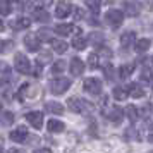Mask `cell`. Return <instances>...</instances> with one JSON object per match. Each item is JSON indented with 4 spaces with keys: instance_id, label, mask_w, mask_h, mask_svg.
<instances>
[{
    "instance_id": "obj_24",
    "label": "cell",
    "mask_w": 153,
    "mask_h": 153,
    "mask_svg": "<svg viewBox=\"0 0 153 153\" xmlns=\"http://www.w3.org/2000/svg\"><path fill=\"white\" fill-rule=\"evenodd\" d=\"M29 26H31V19H29V17H26V16L19 17V19L14 22V28L16 29H28Z\"/></svg>"
},
{
    "instance_id": "obj_7",
    "label": "cell",
    "mask_w": 153,
    "mask_h": 153,
    "mask_svg": "<svg viewBox=\"0 0 153 153\" xmlns=\"http://www.w3.org/2000/svg\"><path fill=\"white\" fill-rule=\"evenodd\" d=\"M141 9H143V5L139 0H127L124 5V14L129 16V17H136V16L141 14Z\"/></svg>"
},
{
    "instance_id": "obj_17",
    "label": "cell",
    "mask_w": 153,
    "mask_h": 153,
    "mask_svg": "<svg viewBox=\"0 0 153 153\" xmlns=\"http://www.w3.org/2000/svg\"><path fill=\"white\" fill-rule=\"evenodd\" d=\"M112 97L115 98V100H119V102H122V100H126V98L131 97V95H129V88L117 86V88H114V91H112Z\"/></svg>"
},
{
    "instance_id": "obj_34",
    "label": "cell",
    "mask_w": 153,
    "mask_h": 153,
    "mask_svg": "<svg viewBox=\"0 0 153 153\" xmlns=\"http://www.w3.org/2000/svg\"><path fill=\"white\" fill-rule=\"evenodd\" d=\"M14 120V115L10 114V112H4V124H9V122H12Z\"/></svg>"
},
{
    "instance_id": "obj_14",
    "label": "cell",
    "mask_w": 153,
    "mask_h": 153,
    "mask_svg": "<svg viewBox=\"0 0 153 153\" xmlns=\"http://www.w3.org/2000/svg\"><path fill=\"white\" fill-rule=\"evenodd\" d=\"M138 40H136V33L132 31V29H129V31H124L122 35H120V45L122 47H129V45H132V43H136Z\"/></svg>"
},
{
    "instance_id": "obj_13",
    "label": "cell",
    "mask_w": 153,
    "mask_h": 153,
    "mask_svg": "<svg viewBox=\"0 0 153 153\" xmlns=\"http://www.w3.org/2000/svg\"><path fill=\"white\" fill-rule=\"evenodd\" d=\"M55 33L60 36H71V35H74V33H77V28L74 24H57Z\"/></svg>"
},
{
    "instance_id": "obj_1",
    "label": "cell",
    "mask_w": 153,
    "mask_h": 153,
    "mask_svg": "<svg viewBox=\"0 0 153 153\" xmlns=\"http://www.w3.org/2000/svg\"><path fill=\"white\" fill-rule=\"evenodd\" d=\"M105 22H107L110 28H119V26H122V22H124V14H122V10H117V9L107 10V14H105Z\"/></svg>"
},
{
    "instance_id": "obj_40",
    "label": "cell",
    "mask_w": 153,
    "mask_h": 153,
    "mask_svg": "<svg viewBox=\"0 0 153 153\" xmlns=\"http://www.w3.org/2000/svg\"><path fill=\"white\" fill-rule=\"evenodd\" d=\"M150 153H153V152H150Z\"/></svg>"
},
{
    "instance_id": "obj_23",
    "label": "cell",
    "mask_w": 153,
    "mask_h": 153,
    "mask_svg": "<svg viewBox=\"0 0 153 153\" xmlns=\"http://www.w3.org/2000/svg\"><path fill=\"white\" fill-rule=\"evenodd\" d=\"M127 88H129L131 98H143L145 97V90H143L139 84H131V86H127Z\"/></svg>"
},
{
    "instance_id": "obj_4",
    "label": "cell",
    "mask_w": 153,
    "mask_h": 153,
    "mask_svg": "<svg viewBox=\"0 0 153 153\" xmlns=\"http://www.w3.org/2000/svg\"><path fill=\"white\" fill-rule=\"evenodd\" d=\"M14 69L21 74H29L31 72V62L24 53H16L14 57Z\"/></svg>"
},
{
    "instance_id": "obj_15",
    "label": "cell",
    "mask_w": 153,
    "mask_h": 153,
    "mask_svg": "<svg viewBox=\"0 0 153 153\" xmlns=\"http://www.w3.org/2000/svg\"><path fill=\"white\" fill-rule=\"evenodd\" d=\"M45 112L53 114V115H62L64 107L59 103V102H47V103H45Z\"/></svg>"
},
{
    "instance_id": "obj_5",
    "label": "cell",
    "mask_w": 153,
    "mask_h": 153,
    "mask_svg": "<svg viewBox=\"0 0 153 153\" xmlns=\"http://www.w3.org/2000/svg\"><path fill=\"white\" fill-rule=\"evenodd\" d=\"M84 90L88 91L90 95H93V97L100 95L102 90H103L102 79H98V77H86V79H84Z\"/></svg>"
},
{
    "instance_id": "obj_33",
    "label": "cell",
    "mask_w": 153,
    "mask_h": 153,
    "mask_svg": "<svg viewBox=\"0 0 153 153\" xmlns=\"http://www.w3.org/2000/svg\"><path fill=\"white\" fill-rule=\"evenodd\" d=\"M52 4H53V0H36V7L38 9H47Z\"/></svg>"
},
{
    "instance_id": "obj_8",
    "label": "cell",
    "mask_w": 153,
    "mask_h": 153,
    "mask_svg": "<svg viewBox=\"0 0 153 153\" xmlns=\"http://www.w3.org/2000/svg\"><path fill=\"white\" fill-rule=\"evenodd\" d=\"M28 136H29V132H28V127L26 126H17L16 129L10 131V139L16 141V143H24Z\"/></svg>"
},
{
    "instance_id": "obj_35",
    "label": "cell",
    "mask_w": 153,
    "mask_h": 153,
    "mask_svg": "<svg viewBox=\"0 0 153 153\" xmlns=\"http://www.w3.org/2000/svg\"><path fill=\"white\" fill-rule=\"evenodd\" d=\"M74 17H76V19H84V10H81V9H74Z\"/></svg>"
},
{
    "instance_id": "obj_22",
    "label": "cell",
    "mask_w": 153,
    "mask_h": 153,
    "mask_svg": "<svg viewBox=\"0 0 153 153\" xmlns=\"http://www.w3.org/2000/svg\"><path fill=\"white\" fill-rule=\"evenodd\" d=\"M124 112H126V115L129 117V120H131V122H136V120H138L139 108H136V105H127Z\"/></svg>"
},
{
    "instance_id": "obj_30",
    "label": "cell",
    "mask_w": 153,
    "mask_h": 153,
    "mask_svg": "<svg viewBox=\"0 0 153 153\" xmlns=\"http://www.w3.org/2000/svg\"><path fill=\"white\" fill-rule=\"evenodd\" d=\"M98 59H100L98 53H91V55L88 57V65H90V67H97L98 65Z\"/></svg>"
},
{
    "instance_id": "obj_18",
    "label": "cell",
    "mask_w": 153,
    "mask_h": 153,
    "mask_svg": "<svg viewBox=\"0 0 153 153\" xmlns=\"http://www.w3.org/2000/svg\"><path fill=\"white\" fill-rule=\"evenodd\" d=\"M71 45H72V48H74V50H84V48H86V45H88V40H86L84 36L77 35V36L72 38Z\"/></svg>"
},
{
    "instance_id": "obj_9",
    "label": "cell",
    "mask_w": 153,
    "mask_h": 153,
    "mask_svg": "<svg viewBox=\"0 0 153 153\" xmlns=\"http://www.w3.org/2000/svg\"><path fill=\"white\" fill-rule=\"evenodd\" d=\"M126 112H122V108H119V107H108L107 110L103 112V115L110 122H120L122 120V117H124Z\"/></svg>"
},
{
    "instance_id": "obj_28",
    "label": "cell",
    "mask_w": 153,
    "mask_h": 153,
    "mask_svg": "<svg viewBox=\"0 0 153 153\" xmlns=\"http://www.w3.org/2000/svg\"><path fill=\"white\" fill-rule=\"evenodd\" d=\"M9 12H10V2L9 0H0V14H2V17L9 16Z\"/></svg>"
},
{
    "instance_id": "obj_2",
    "label": "cell",
    "mask_w": 153,
    "mask_h": 153,
    "mask_svg": "<svg viewBox=\"0 0 153 153\" xmlns=\"http://www.w3.org/2000/svg\"><path fill=\"white\" fill-rule=\"evenodd\" d=\"M71 84H72L71 79H67V77H59V79L50 81V91L53 95H62V93H65L71 88Z\"/></svg>"
},
{
    "instance_id": "obj_12",
    "label": "cell",
    "mask_w": 153,
    "mask_h": 153,
    "mask_svg": "<svg viewBox=\"0 0 153 153\" xmlns=\"http://www.w3.org/2000/svg\"><path fill=\"white\" fill-rule=\"evenodd\" d=\"M24 47H26L29 52H38L40 47H42V40L36 35H28L24 38Z\"/></svg>"
},
{
    "instance_id": "obj_38",
    "label": "cell",
    "mask_w": 153,
    "mask_h": 153,
    "mask_svg": "<svg viewBox=\"0 0 153 153\" xmlns=\"http://www.w3.org/2000/svg\"><path fill=\"white\" fill-rule=\"evenodd\" d=\"M9 153H22V150H19V148H10Z\"/></svg>"
},
{
    "instance_id": "obj_10",
    "label": "cell",
    "mask_w": 153,
    "mask_h": 153,
    "mask_svg": "<svg viewBox=\"0 0 153 153\" xmlns=\"http://www.w3.org/2000/svg\"><path fill=\"white\" fill-rule=\"evenodd\" d=\"M69 71L72 76H81L84 72V62L81 59H77V57H72L69 62Z\"/></svg>"
},
{
    "instance_id": "obj_41",
    "label": "cell",
    "mask_w": 153,
    "mask_h": 153,
    "mask_svg": "<svg viewBox=\"0 0 153 153\" xmlns=\"http://www.w3.org/2000/svg\"><path fill=\"white\" fill-rule=\"evenodd\" d=\"M152 88H153V86H152Z\"/></svg>"
},
{
    "instance_id": "obj_25",
    "label": "cell",
    "mask_w": 153,
    "mask_h": 153,
    "mask_svg": "<svg viewBox=\"0 0 153 153\" xmlns=\"http://www.w3.org/2000/svg\"><path fill=\"white\" fill-rule=\"evenodd\" d=\"M86 7L90 9L93 14H98L100 7H102V0H86Z\"/></svg>"
},
{
    "instance_id": "obj_32",
    "label": "cell",
    "mask_w": 153,
    "mask_h": 153,
    "mask_svg": "<svg viewBox=\"0 0 153 153\" xmlns=\"http://www.w3.org/2000/svg\"><path fill=\"white\" fill-rule=\"evenodd\" d=\"M141 79H143V81H152L153 79V71L152 69H145L143 72H141Z\"/></svg>"
},
{
    "instance_id": "obj_11",
    "label": "cell",
    "mask_w": 153,
    "mask_h": 153,
    "mask_svg": "<svg viewBox=\"0 0 153 153\" xmlns=\"http://www.w3.org/2000/svg\"><path fill=\"white\" fill-rule=\"evenodd\" d=\"M72 10H74V9H72V5H71L69 2H59L57 7H55V17L64 19V17H67Z\"/></svg>"
},
{
    "instance_id": "obj_39",
    "label": "cell",
    "mask_w": 153,
    "mask_h": 153,
    "mask_svg": "<svg viewBox=\"0 0 153 153\" xmlns=\"http://www.w3.org/2000/svg\"><path fill=\"white\" fill-rule=\"evenodd\" d=\"M148 141H152V143H153V134H150V136H148Z\"/></svg>"
},
{
    "instance_id": "obj_20",
    "label": "cell",
    "mask_w": 153,
    "mask_h": 153,
    "mask_svg": "<svg viewBox=\"0 0 153 153\" xmlns=\"http://www.w3.org/2000/svg\"><path fill=\"white\" fill-rule=\"evenodd\" d=\"M150 45H152V42H150L148 38H139L138 42L134 43V50L139 52V53H143L146 50H150Z\"/></svg>"
},
{
    "instance_id": "obj_21",
    "label": "cell",
    "mask_w": 153,
    "mask_h": 153,
    "mask_svg": "<svg viewBox=\"0 0 153 153\" xmlns=\"http://www.w3.org/2000/svg\"><path fill=\"white\" fill-rule=\"evenodd\" d=\"M50 47H52V50L57 52V53H64V52L67 50V43L62 42V40H50Z\"/></svg>"
},
{
    "instance_id": "obj_19",
    "label": "cell",
    "mask_w": 153,
    "mask_h": 153,
    "mask_svg": "<svg viewBox=\"0 0 153 153\" xmlns=\"http://www.w3.org/2000/svg\"><path fill=\"white\" fill-rule=\"evenodd\" d=\"M134 71H136V65H134V64H126V65H122V67L119 69V76L122 77V79H127V77L132 76Z\"/></svg>"
},
{
    "instance_id": "obj_3",
    "label": "cell",
    "mask_w": 153,
    "mask_h": 153,
    "mask_svg": "<svg viewBox=\"0 0 153 153\" xmlns=\"http://www.w3.org/2000/svg\"><path fill=\"white\" fill-rule=\"evenodd\" d=\"M67 108L71 112H74V114H86L88 108H90V105L86 103L84 100H81V98L71 97V98H67Z\"/></svg>"
},
{
    "instance_id": "obj_16",
    "label": "cell",
    "mask_w": 153,
    "mask_h": 153,
    "mask_svg": "<svg viewBox=\"0 0 153 153\" xmlns=\"http://www.w3.org/2000/svg\"><path fill=\"white\" fill-rule=\"evenodd\" d=\"M47 129H48L52 134H59V132L64 131V122L62 120H57V119H50L48 124H47Z\"/></svg>"
},
{
    "instance_id": "obj_27",
    "label": "cell",
    "mask_w": 153,
    "mask_h": 153,
    "mask_svg": "<svg viewBox=\"0 0 153 153\" xmlns=\"http://www.w3.org/2000/svg\"><path fill=\"white\" fill-rule=\"evenodd\" d=\"M35 19L36 21H42V22H47V21H50V16L45 12V9H38V10H35Z\"/></svg>"
},
{
    "instance_id": "obj_36",
    "label": "cell",
    "mask_w": 153,
    "mask_h": 153,
    "mask_svg": "<svg viewBox=\"0 0 153 153\" xmlns=\"http://www.w3.org/2000/svg\"><path fill=\"white\" fill-rule=\"evenodd\" d=\"M40 74H42V64L36 62V67H35V71H33V76H40Z\"/></svg>"
},
{
    "instance_id": "obj_37",
    "label": "cell",
    "mask_w": 153,
    "mask_h": 153,
    "mask_svg": "<svg viewBox=\"0 0 153 153\" xmlns=\"http://www.w3.org/2000/svg\"><path fill=\"white\" fill-rule=\"evenodd\" d=\"M35 153H52V150H50V148H40V150H36Z\"/></svg>"
},
{
    "instance_id": "obj_26",
    "label": "cell",
    "mask_w": 153,
    "mask_h": 153,
    "mask_svg": "<svg viewBox=\"0 0 153 153\" xmlns=\"http://www.w3.org/2000/svg\"><path fill=\"white\" fill-rule=\"evenodd\" d=\"M64 69H65V62H64V60L53 62L52 67H50V74H52V76H53V74H60V72H64Z\"/></svg>"
},
{
    "instance_id": "obj_31",
    "label": "cell",
    "mask_w": 153,
    "mask_h": 153,
    "mask_svg": "<svg viewBox=\"0 0 153 153\" xmlns=\"http://www.w3.org/2000/svg\"><path fill=\"white\" fill-rule=\"evenodd\" d=\"M127 134H132V141H143V134H141L139 131H136L134 127H132V129H129V131H127Z\"/></svg>"
},
{
    "instance_id": "obj_6",
    "label": "cell",
    "mask_w": 153,
    "mask_h": 153,
    "mask_svg": "<svg viewBox=\"0 0 153 153\" xmlns=\"http://www.w3.org/2000/svg\"><path fill=\"white\" fill-rule=\"evenodd\" d=\"M24 119L28 120L29 126H33L35 129H42L43 127V114L38 110H33V112H28L24 114Z\"/></svg>"
},
{
    "instance_id": "obj_29",
    "label": "cell",
    "mask_w": 153,
    "mask_h": 153,
    "mask_svg": "<svg viewBox=\"0 0 153 153\" xmlns=\"http://www.w3.org/2000/svg\"><path fill=\"white\" fill-rule=\"evenodd\" d=\"M14 81H16L14 76H12L9 71H4V72H2V84H4V86H9V84H12Z\"/></svg>"
}]
</instances>
